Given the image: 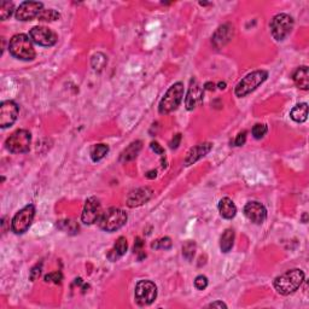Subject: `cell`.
<instances>
[{
  "mask_svg": "<svg viewBox=\"0 0 309 309\" xmlns=\"http://www.w3.org/2000/svg\"><path fill=\"white\" fill-rule=\"evenodd\" d=\"M244 215L251 222L261 225L267 219V209L260 202H249L244 207Z\"/></svg>",
  "mask_w": 309,
  "mask_h": 309,
  "instance_id": "14",
  "label": "cell"
},
{
  "mask_svg": "<svg viewBox=\"0 0 309 309\" xmlns=\"http://www.w3.org/2000/svg\"><path fill=\"white\" fill-rule=\"evenodd\" d=\"M44 10V4L39 1H23L15 11V16L18 21H32L40 15Z\"/></svg>",
  "mask_w": 309,
  "mask_h": 309,
  "instance_id": "12",
  "label": "cell"
},
{
  "mask_svg": "<svg viewBox=\"0 0 309 309\" xmlns=\"http://www.w3.org/2000/svg\"><path fill=\"white\" fill-rule=\"evenodd\" d=\"M303 280H305L303 270L295 268V269L286 270L285 273L275 278L273 285H274V289L277 290L278 294L288 296V295L294 294L295 291L300 289Z\"/></svg>",
  "mask_w": 309,
  "mask_h": 309,
  "instance_id": "1",
  "label": "cell"
},
{
  "mask_svg": "<svg viewBox=\"0 0 309 309\" xmlns=\"http://www.w3.org/2000/svg\"><path fill=\"white\" fill-rule=\"evenodd\" d=\"M204 88L209 89V91H212V89L215 88V85L213 84V83H207L206 85H204Z\"/></svg>",
  "mask_w": 309,
  "mask_h": 309,
  "instance_id": "40",
  "label": "cell"
},
{
  "mask_svg": "<svg viewBox=\"0 0 309 309\" xmlns=\"http://www.w3.org/2000/svg\"><path fill=\"white\" fill-rule=\"evenodd\" d=\"M109 152V146L105 144H97L92 146L91 149V158L93 162H99L105 157L106 154Z\"/></svg>",
  "mask_w": 309,
  "mask_h": 309,
  "instance_id": "25",
  "label": "cell"
},
{
  "mask_svg": "<svg viewBox=\"0 0 309 309\" xmlns=\"http://www.w3.org/2000/svg\"><path fill=\"white\" fill-rule=\"evenodd\" d=\"M42 268H43L42 265H40V266L39 265H37V266L32 268L31 273H29V279H31L32 281H35L38 278L40 277V274H42Z\"/></svg>",
  "mask_w": 309,
  "mask_h": 309,
  "instance_id": "35",
  "label": "cell"
},
{
  "mask_svg": "<svg viewBox=\"0 0 309 309\" xmlns=\"http://www.w3.org/2000/svg\"><path fill=\"white\" fill-rule=\"evenodd\" d=\"M232 35H233V28L231 26H228V24L221 26L213 37V44L217 47H221L232 39Z\"/></svg>",
  "mask_w": 309,
  "mask_h": 309,
  "instance_id": "18",
  "label": "cell"
},
{
  "mask_svg": "<svg viewBox=\"0 0 309 309\" xmlns=\"http://www.w3.org/2000/svg\"><path fill=\"white\" fill-rule=\"evenodd\" d=\"M172 244H173V243H172L171 238L165 237V238H161V239L156 240L151 247L155 249H165V250H168V249L172 248Z\"/></svg>",
  "mask_w": 309,
  "mask_h": 309,
  "instance_id": "32",
  "label": "cell"
},
{
  "mask_svg": "<svg viewBox=\"0 0 309 309\" xmlns=\"http://www.w3.org/2000/svg\"><path fill=\"white\" fill-rule=\"evenodd\" d=\"M290 117H291L295 122H297V124H302V122L307 121L308 117L307 103L297 104L296 106H294V109L290 111Z\"/></svg>",
  "mask_w": 309,
  "mask_h": 309,
  "instance_id": "23",
  "label": "cell"
},
{
  "mask_svg": "<svg viewBox=\"0 0 309 309\" xmlns=\"http://www.w3.org/2000/svg\"><path fill=\"white\" fill-rule=\"evenodd\" d=\"M219 88H221V89H223V88H226V84L225 83H219Z\"/></svg>",
  "mask_w": 309,
  "mask_h": 309,
  "instance_id": "42",
  "label": "cell"
},
{
  "mask_svg": "<svg viewBox=\"0 0 309 309\" xmlns=\"http://www.w3.org/2000/svg\"><path fill=\"white\" fill-rule=\"evenodd\" d=\"M208 307L209 308H227V306L225 305V303L222 302V301H215V302L210 303V305H208Z\"/></svg>",
  "mask_w": 309,
  "mask_h": 309,
  "instance_id": "39",
  "label": "cell"
},
{
  "mask_svg": "<svg viewBox=\"0 0 309 309\" xmlns=\"http://www.w3.org/2000/svg\"><path fill=\"white\" fill-rule=\"evenodd\" d=\"M32 134L27 130H18L7 138L6 149L12 154H24L31 149Z\"/></svg>",
  "mask_w": 309,
  "mask_h": 309,
  "instance_id": "6",
  "label": "cell"
},
{
  "mask_svg": "<svg viewBox=\"0 0 309 309\" xmlns=\"http://www.w3.org/2000/svg\"><path fill=\"white\" fill-rule=\"evenodd\" d=\"M29 38L32 39L33 43L37 45L45 46V47H50L53 46L57 43L58 38L54 32H52L47 27H34L29 32Z\"/></svg>",
  "mask_w": 309,
  "mask_h": 309,
  "instance_id": "10",
  "label": "cell"
},
{
  "mask_svg": "<svg viewBox=\"0 0 309 309\" xmlns=\"http://www.w3.org/2000/svg\"><path fill=\"white\" fill-rule=\"evenodd\" d=\"M102 206L100 202L98 201L95 197H89L85 203L83 215H81V220L85 225H93V223L98 222L100 217H102Z\"/></svg>",
  "mask_w": 309,
  "mask_h": 309,
  "instance_id": "11",
  "label": "cell"
},
{
  "mask_svg": "<svg viewBox=\"0 0 309 309\" xmlns=\"http://www.w3.org/2000/svg\"><path fill=\"white\" fill-rule=\"evenodd\" d=\"M182 98H184V85L181 83L174 84L173 86L169 87L165 97L161 99L160 105H158L160 114L167 115L173 113L174 110H177V106L181 104Z\"/></svg>",
  "mask_w": 309,
  "mask_h": 309,
  "instance_id": "3",
  "label": "cell"
},
{
  "mask_svg": "<svg viewBox=\"0 0 309 309\" xmlns=\"http://www.w3.org/2000/svg\"><path fill=\"white\" fill-rule=\"evenodd\" d=\"M127 222V214L125 210L120 209V208H110L103 213L100 217L99 227L105 232H115L124 227Z\"/></svg>",
  "mask_w": 309,
  "mask_h": 309,
  "instance_id": "4",
  "label": "cell"
},
{
  "mask_svg": "<svg viewBox=\"0 0 309 309\" xmlns=\"http://www.w3.org/2000/svg\"><path fill=\"white\" fill-rule=\"evenodd\" d=\"M156 177V172H149V173L146 174V177H149V179H154V177Z\"/></svg>",
  "mask_w": 309,
  "mask_h": 309,
  "instance_id": "41",
  "label": "cell"
},
{
  "mask_svg": "<svg viewBox=\"0 0 309 309\" xmlns=\"http://www.w3.org/2000/svg\"><path fill=\"white\" fill-rule=\"evenodd\" d=\"M150 146H151L152 151H155L156 154H158L160 156L165 155V150H163V147L161 146V145L158 143H156V141H152V143L150 144Z\"/></svg>",
  "mask_w": 309,
  "mask_h": 309,
  "instance_id": "37",
  "label": "cell"
},
{
  "mask_svg": "<svg viewBox=\"0 0 309 309\" xmlns=\"http://www.w3.org/2000/svg\"><path fill=\"white\" fill-rule=\"evenodd\" d=\"M35 217V207L33 204H28L24 208H22L20 212L15 215L11 222V229L13 233L22 234L28 231L31 227L33 220Z\"/></svg>",
  "mask_w": 309,
  "mask_h": 309,
  "instance_id": "8",
  "label": "cell"
},
{
  "mask_svg": "<svg viewBox=\"0 0 309 309\" xmlns=\"http://www.w3.org/2000/svg\"><path fill=\"white\" fill-rule=\"evenodd\" d=\"M180 141H181V134H177V135H174L173 140L171 141V149H177V146L180 145Z\"/></svg>",
  "mask_w": 309,
  "mask_h": 309,
  "instance_id": "38",
  "label": "cell"
},
{
  "mask_svg": "<svg viewBox=\"0 0 309 309\" xmlns=\"http://www.w3.org/2000/svg\"><path fill=\"white\" fill-rule=\"evenodd\" d=\"M195 251H196V244H195V242H192V240H188L184 247H182V255H184V258L187 259L188 261H191V260L193 259V256H195Z\"/></svg>",
  "mask_w": 309,
  "mask_h": 309,
  "instance_id": "30",
  "label": "cell"
},
{
  "mask_svg": "<svg viewBox=\"0 0 309 309\" xmlns=\"http://www.w3.org/2000/svg\"><path fill=\"white\" fill-rule=\"evenodd\" d=\"M294 28V20L288 13H278L270 22V32L277 42H281L291 33Z\"/></svg>",
  "mask_w": 309,
  "mask_h": 309,
  "instance_id": "7",
  "label": "cell"
},
{
  "mask_svg": "<svg viewBox=\"0 0 309 309\" xmlns=\"http://www.w3.org/2000/svg\"><path fill=\"white\" fill-rule=\"evenodd\" d=\"M154 191L150 187H140L132 191L127 197V206L130 208L140 207L151 199Z\"/></svg>",
  "mask_w": 309,
  "mask_h": 309,
  "instance_id": "15",
  "label": "cell"
},
{
  "mask_svg": "<svg viewBox=\"0 0 309 309\" xmlns=\"http://www.w3.org/2000/svg\"><path fill=\"white\" fill-rule=\"evenodd\" d=\"M234 231L232 228H227L220 239V249L222 253H228L233 247Z\"/></svg>",
  "mask_w": 309,
  "mask_h": 309,
  "instance_id": "24",
  "label": "cell"
},
{
  "mask_svg": "<svg viewBox=\"0 0 309 309\" xmlns=\"http://www.w3.org/2000/svg\"><path fill=\"white\" fill-rule=\"evenodd\" d=\"M57 226L63 231H68V233L75 234L79 231V225L73 220H62L57 223Z\"/></svg>",
  "mask_w": 309,
  "mask_h": 309,
  "instance_id": "27",
  "label": "cell"
},
{
  "mask_svg": "<svg viewBox=\"0 0 309 309\" xmlns=\"http://www.w3.org/2000/svg\"><path fill=\"white\" fill-rule=\"evenodd\" d=\"M127 248H128L127 239H126L125 237H120L119 239L116 240V243H115L114 248L108 253V259L113 262L117 261V260L125 255L126 251H127Z\"/></svg>",
  "mask_w": 309,
  "mask_h": 309,
  "instance_id": "21",
  "label": "cell"
},
{
  "mask_svg": "<svg viewBox=\"0 0 309 309\" xmlns=\"http://www.w3.org/2000/svg\"><path fill=\"white\" fill-rule=\"evenodd\" d=\"M267 78L268 73L265 72V70H256V72L248 74L245 78H243L238 83L236 89H234V93L239 98L245 97V95L250 94L251 92L255 91L260 85L264 84L267 80Z\"/></svg>",
  "mask_w": 309,
  "mask_h": 309,
  "instance_id": "5",
  "label": "cell"
},
{
  "mask_svg": "<svg viewBox=\"0 0 309 309\" xmlns=\"http://www.w3.org/2000/svg\"><path fill=\"white\" fill-rule=\"evenodd\" d=\"M219 212H220V215L223 219L231 220V219L236 217L237 207L231 198L225 197V198H222L219 202Z\"/></svg>",
  "mask_w": 309,
  "mask_h": 309,
  "instance_id": "19",
  "label": "cell"
},
{
  "mask_svg": "<svg viewBox=\"0 0 309 309\" xmlns=\"http://www.w3.org/2000/svg\"><path fill=\"white\" fill-rule=\"evenodd\" d=\"M245 141H247V132L244 131V132L238 134L234 143H236V146H243L245 144Z\"/></svg>",
  "mask_w": 309,
  "mask_h": 309,
  "instance_id": "36",
  "label": "cell"
},
{
  "mask_svg": "<svg viewBox=\"0 0 309 309\" xmlns=\"http://www.w3.org/2000/svg\"><path fill=\"white\" fill-rule=\"evenodd\" d=\"M202 100H203V89L197 84V81L192 80L185 99L186 109L187 110H193L198 104L202 103Z\"/></svg>",
  "mask_w": 309,
  "mask_h": 309,
  "instance_id": "16",
  "label": "cell"
},
{
  "mask_svg": "<svg viewBox=\"0 0 309 309\" xmlns=\"http://www.w3.org/2000/svg\"><path fill=\"white\" fill-rule=\"evenodd\" d=\"M18 105L13 100H5L0 105V127H11L18 116Z\"/></svg>",
  "mask_w": 309,
  "mask_h": 309,
  "instance_id": "13",
  "label": "cell"
},
{
  "mask_svg": "<svg viewBox=\"0 0 309 309\" xmlns=\"http://www.w3.org/2000/svg\"><path fill=\"white\" fill-rule=\"evenodd\" d=\"M292 79H294V83L297 87L303 91H308L309 88V72H308V67L303 65V67H300L296 72L292 75Z\"/></svg>",
  "mask_w": 309,
  "mask_h": 309,
  "instance_id": "20",
  "label": "cell"
},
{
  "mask_svg": "<svg viewBox=\"0 0 309 309\" xmlns=\"http://www.w3.org/2000/svg\"><path fill=\"white\" fill-rule=\"evenodd\" d=\"M141 147H143V143L140 140L133 141L132 144H130V146L126 147L124 151L121 152L120 161L121 162H130V161L134 160L138 156L139 152H140Z\"/></svg>",
  "mask_w": 309,
  "mask_h": 309,
  "instance_id": "22",
  "label": "cell"
},
{
  "mask_svg": "<svg viewBox=\"0 0 309 309\" xmlns=\"http://www.w3.org/2000/svg\"><path fill=\"white\" fill-rule=\"evenodd\" d=\"M63 279V275L61 272H53V273H50V274H47L45 277V281L46 283H54V284H58L61 283Z\"/></svg>",
  "mask_w": 309,
  "mask_h": 309,
  "instance_id": "33",
  "label": "cell"
},
{
  "mask_svg": "<svg viewBox=\"0 0 309 309\" xmlns=\"http://www.w3.org/2000/svg\"><path fill=\"white\" fill-rule=\"evenodd\" d=\"M9 51L21 61H33L37 56L31 38L26 34H16L9 43Z\"/></svg>",
  "mask_w": 309,
  "mask_h": 309,
  "instance_id": "2",
  "label": "cell"
},
{
  "mask_svg": "<svg viewBox=\"0 0 309 309\" xmlns=\"http://www.w3.org/2000/svg\"><path fill=\"white\" fill-rule=\"evenodd\" d=\"M212 149H213L212 143H203V144L197 145V146L195 147H192V149L187 152V155H186L185 161H184L185 166L188 167V166L193 165V163H196L197 161H199L201 158H203L204 156H207L208 154H209V152L212 151Z\"/></svg>",
  "mask_w": 309,
  "mask_h": 309,
  "instance_id": "17",
  "label": "cell"
},
{
  "mask_svg": "<svg viewBox=\"0 0 309 309\" xmlns=\"http://www.w3.org/2000/svg\"><path fill=\"white\" fill-rule=\"evenodd\" d=\"M195 286L198 290H204L208 286V278L206 275H198L195 279Z\"/></svg>",
  "mask_w": 309,
  "mask_h": 309,
  "instance_id": "34",
  "label": "cell"
},
{
  "mask_svg": "<svg viewBox=\"0 0 309 309\" xmlns=\"http://www.w3.org/2000/svg\"><path fill=\"white\" fill-rule=\"evenodd\" d=\"M135 301L139 306H149L157 297V286L150 280H140L135 285L134 291Z\"/></svg>",
  "mask_w": 309,
  "mask_h": 309,
  "instance_id": "9",
  "label": "cell"
},
{
  "mask_svg": "<svg viewBox=\"0 0 309 309\" xmlns=\"http://www.w3.org/2000/svg\"><path fill=\"white\" fill-rule=\"evenodd\" d=\"M13 11L16 10L15 7H13L12 2L2 1L1 5H0V18H1V21H6L7 18L11 17Z\"/></svg>",
  "mask_w": 309,
  "mask_h": 309,
  "instance_id": "28",
  "label": "cell"
},
{
  "mask_svg": "<svg viewBox=\"0 0 309 309\" xmlns=\"http://www.w3.org/2000/svg\"><path fill=\"white\" fill-rule=\"evenodd\" d=\"M61 15H59L58 11L53 9H44L40 15L38 16V20L39 21H45V22H53L59 20Z\"/></svg>",
  "mask_w": 309,
  "mask_h": 309,
  "instance_id": "26",
  "label": "cell"
},
{
  "mask_svg": "<svg viewBox=\"0 0 309 309\" xmlns=\"http://www.w3.org/2000/svg\"><path fill=\"white\" fill-rule=\"evenodd\" d=\"M267 132H268L267 126H266V125H264V124H258V125H255V126H254V127H253V131H251V133H253L254 138H255V139H261V138H264V136L267 134Z\"/></svg>",
  "mask_w": 309,
  "mask_h": 309,
  "instance_id": "31",
  "label": "cell"
},
{
  "mask_svg": "<svg viewBox=\"0 0 309 309\" xmlns=\"http://www.w3.org/2000/svg\"><path fill=\"white\" fill-rule=\"evenodd\" d=\"M106 57L104 56L103 53H95L94 56L92 57V61H91V64H92V68L94 70H102L104 67H105L106 64Z\"/></svg>",
  "mask_w": 309,
  "mask_h": 309,
  "instance_id": "29",
  "label": "cell"
}]
</instances>
